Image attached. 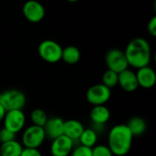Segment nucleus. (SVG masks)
<instances>
[{
  "label": "nucleus",
  "mask_w": 156,
  "mask_h": 156,
  "mask_svg": "<svg viewBox=\"0 0 156 156\" xmlns=\"http://www.w3.org/2000/svg\"><path fill=\"white\" fill-rule=\"evenodd\" d=\"M124 53L129 66L137 70L148 66L151 62V46L144 38H134L132 40L128 43Z\"/></svg>",
  "instance_id": "obj_1"
},
{
  "label": "nucleus",
  "mask_w": 156,
  "mask_h": 156,
  "mask_svg": "<svg viewBox=\"0 0 156 156\" xmlns=\"http://www.w3.org/2000/svg\"><path fill=\"white\" fill-rule=\"evenodd\" d=\"M133 136L126 124H117L108 134V147L115 156L126 155L133 144Z\"/></svg>",
  "instance_id": "obj_2"
},
{
  "label": "nucleus",
  "mask_w": 156,
  "mask_h": 156,
  "mask_svg": "<svg viewBox=\"0 0 156 156\" xmlns=\"http://www.w3.org/2000/svg\"><path fill=\"white\" fill-rule=\"evenodd\" d=\"M27 97L25 94L17 89H9L0 94V105L5 111L22 110L26 106Z\"/></svg>",
  "instance_id": "obj_3"
},
{
  "label": "nucleus",
  "mask_w": 156,
  "mask_h": 156,
  "mask_svg": "<svg viewBox=\"0 0 156 156\" xmlns=\"http://www.w3.org/2000/svg\"><path fill=\"white\" fill-rule=\"evenodd\" d=\"M62 47L52 40H45L38 45V54L48 63H56L61 60Z\"/></svg>",
  "instance_id": "obj_4"
},
{
  "label": "nucleus",
  "mask_w": 156,
  "mask_h": 156,
  "mask_svg": "<svg viewBox=\"0 0 156 156\" xmlns=\"http://www.w3.org/2000/svg\"><path fill=\"white\" fill-rule=\"evenodd\" d=\"M45 140L44 129L35 125L27 127L22 134V145L28 149H38Z\"/></svg>",
  "instance_id": "obj_5"
},
{
  "label": "nucleus",
  "mask_w": 156,
  "mask_h": 156,
  "mask_svg": "<svg viewBox=\"0 0 156 156\" xmlns=\"http://www.w3.org/2000/svg\"><path fill=\"white\" fill-rule=\"evenodd\" d=\"M105 62L108 70L113 71L117 74L122 73L129 67L124 51L119 49L110 50L105 56Z\"/></svg>",
  "instance_id": "obj_6"
},
{
  "label": "nucleus",
  "mask_w": 156,
  "mask_h": 156,
  "mask_svg": "<svg viewBox=\"0 0 156 156\" xmlns=\"http://www.w3.org/2000/svg\"><path fill=\"white\" fill-rule=\"evenodd\" d=\"M112 97V90L102 84H97L90 86L87 93L86 98L92 106L105 105Z\"/></svg>",
  "instance_id": "obj_7"
},
{
  "label": "nucleus",
  "mask_w": 156,
  "mask_h": 156,
  "mask_svg": "<svg viewBox=\"0 0 156 156\" xmlns=\"http://www.w3.org/2000/svg\"><path fill=\"white\" fill-rule=\"evenodd\" d=\"M3 121L4 128L16 134L24 129L26 124V116L22 110L6 111Z\"/></svg>",
  "instance_id": "obj_8"
},
{
  "label": "nucleus",
  "mask_w": 156,
  "mask_h": 156,
  "mask_svg": "<svg viewBox=\"0 0 156 156\" xmlns=\"http://www.w3.org/2000/svg\"><path fill=\"white\" fill-rule=\"evenodd\" d=\"M26 19L31 23L40 22L45 17V8L43 5L37 0L27 1L22 8Z\"/></svg>",
  "instance_id": "obj_9"
},
{
  "label": "nucleus",
  "mask_w": 156,
  "mask_h": 156,
  "mask_svg": "<svg viewBox=\"0 0 156 156\" xmlns=\"http://www.w3.org/2000/svg\"><path fill=\"white\" fill-rule=\"evenodd\" d=\"M74 146V142L65 135H62L52 141L50 145V154L52 156H69Z\"/></svg>",
  "instance_id": "obj_10"
},
{
  "label": "nucleus",
  "mask_w": 156,
  "mask_h": 156,
  "mask_svg": "<svg viewBox=\"0 0 156 156\" xmlns=\"http://www.w3.org/2000/svg\"><path fill=\"white\" fill-rule=\"evenodd\" d=\"M63 127L64 120L61 118L54 117L48 119L47 123L43 127L46 138L50 141H53L63 135Z\"/></svg>",
  "instance_id": "obj_11"
},
{
  "label": "nucleus",
  "mask_w": 156,
  "mask_h": 156,
  "mask_svg": "<svg viewBox=\"0 0 156 156\" xmlns=\"http://www.w3.org/2000/svg\"><path fill=\"white\" fill-rule=\"evenodd\" d=\"M118 85H120L122 89L125 92L132 93L136 91L139 87L136 74L130 69L122 71L118 74Z\"/></svg>",
  "instance_id": "obj_12"
},
{
  "label": "nucleus",
  "mask_w": 156,
  "mask_h": 156,
  "mask_svg": "<svg viewBox=\"0 0 156 156\" xmlns=\"http://www.w3.org/2000/svg\"><path fill=\"white\" fill-rule=\"evenodd\" d=\"M135 74L139 86L145 89H150L154 86L156 83V74L154 70L149 65L138 69L137 73Z\"/></svg>",
  "instance_id": "obj_13"
},
{
  "label": "nucleus",
  "mask_w": 156,
  "mask_h": 156,
  "mask_svg": "<svg viewBox=\"0 0 156 156\" xmlns=\"http://www.w3.org/2000/svg\"><path fill=\"white\" fill-rule=\"evenodd\" d=\"M90 117L93 125L105 126V124L110 120L111 112L105 105L93 106L90 110Z\"/></svg>",
  "instance_id": "obj_14"
},
{
  "label": "nucleus",
  "mask_w": 156,
  "mask_h": 156,
  "mask_svg": "<svg viewBox=\"0 0 156 156\" xmlns=\"http://www.w3.org/2000/svg\"><path fill=\"white\" fill-rule=\"evenodd\" d=\"M84 129L85 128L80 121L77 120H69L67 121H64L63 135L67 136L74 142L76 140H79Z\"/></svg>",
  "instance_id": "obj_15"
},
{
  "label": "nucleus",
  "mask_w": 156,
  "mask_h": 156,
  "mask_svg": "<svg viewBox=\"0 0 156 156\" xmlns=\"http://www.w3.org/2000/svg\"><path fill=\"white\" fill-rule=\"evenodd\" d=\"M126 126L128 127L129 131H131L133 137H138L143 135L147 128V124L145 120L142 117H138V116L131 118L127 122Z\"/></svg>",
  "instance_id": "obj_16"
},
{
  "label": "nucleus",
  "mask_w": 156,
  "mask_h": 156,
  "mask_svg": "<svg viewBox=\"0 0 156 156\" xmlns=\"http://www.w3.org/2000/svg\"><path fill=\"white\" fill-rule=\"evenodd\" d=\"M23 145L17 141H10L5 143H2L0 146L1 156H20L23 152Z\"/></svg>",
  "instance_id": "obj_17"
},
{
  "label": "nucleus",
  "mask_w": 156,
  "mask_h": 156,
  "mask_svg": "<svg viewBox=\"0 0 156 156\" xmlns=\"http://www.w3.org/2000/svg\"><path fill=\"white\" fill-rule=\"evenodd\" d=\"M80 59V51L75 46H67L62 49L61 60L68 64H75Z\"/></svg>",
  "instance_id": "obj_18"
},
{
  "label": "nucleus",
  "mask_w": 156,
  "mask_h": 156,
  "mask_svg": "<svg viewBox=\"0 0 156 156\" xmlns=\"http://www.w3.org/2000/svg\"><path fill=\"white\" fill-rule=\"evenodd\" d=\"M80 143L82 146L92 148L96 145L98 141V133L92 129H84L80 137L79 138Z\"/></svg>",
  "instance_id": "obj_19"
},
{
  "label": "nucleus",
  "mask_w": 156,
  "mask_h": 156,
  "mask_svg": "<svg viewBox=\"0 0 156 156\" xmlns=\"http://www.w3.org/2000/svg\"><path fill=\"white\" fill-rule=\"evenodd\" d=\"M48 119V118L47 113L41 108H36L30 114V120H31L33 125H35V126L43 128L45 126V124L47 123Z\"/></svg>",
  "instance_id": "obj_20"
},
{
  "label": "nucleus",
  "mask_w": 156,
  "mask_h": 156,
  "mask_svg": "<svg viewBox=\"0 0 156 156\" xmlns=\"http://www.w3.org/2000/svg\"><path fill=\"white\" fill-rule=\"evenodd\" d=\"M118 74H119L111 70L105 71L101 77V82H102L101 84L107 86L108 88L112 89V87L118 85Z\"/></svg>",
  "instance_id": "obj_21"
},
{
  "label": "nucleus",
  "mask_w": 156,
  "mask_h": 156,
  "mask_svg": "<svg viewBox=\"0 0 156 156\" xmlns=\"http://www.w3.org/2000/svg\"><path fill=\"white\" fill-rule=\"evenodd\" d=\"M92 156H113L112 151L107 145L99 144L91 148Z\"/></svg>",
  "instance_id": "obj_22"
},
{
  "label": "nucleus",
  "mask_w": 156,
  "mask_h": 156,
  "mask_svg": "<svg viewBox=\"0 0 156 156\" xmlns=\"http://www.w3.org/2000/svg\"><path fill=\"white\" fill-rule=\"evenodd\" d=\"M71 156H92L91 148L79 145L76 148H73L71 152Z\"/></svg>",
  "instance_id": "obj_23"
},
{
  "label": "nucleus",
  "mask_w": 156,
  "mask_h": 156,
  "mask_svg": "<svg viewBox=\"0 0 156 156\" xmlns=\"http://www.w3.org/2000/svg\"><path fill=\"white\" fill-rule=\"evenodd\" d=\"M16 139V134L11 132L10 131L6 130L5 128H3L0 130V143H5L10 141H14Z\"/></svg>",
  "instance_id": "obj_24"
},
{
  "label": "nucleus",
  "mask_w": 156,
  "mask_h": 156,
  "mask_svg": "<svg viewBox=\"0 0 156 156\" xmlns=\"http://www.w3.org/2000/svg\"><path fill=\"white\" fill-rule=\"evenodd\" d=\"M147 29H148V32H149L153 37H155L156 36V17H153L150 19V21L148 22Z\"/></svg>",
  "instance_id": "obj_25"
},
{
  "label": "nucleus",
  "mask_w": 156,
  "mask_h": 156,
  "mask_svg": "<svg viewBox=\"0 0 156 156\" xmlns=\"http://www.w3.org/2000/svg\"><path fill=\"white\" fill-rule=\"evenodd\" d=\"M20 156H42L38 149H28L24 148Z\"/></svg>",
  "instance_id": "obj_26"
},
{
  "label": "nucleus",
  "mask_w": 156,
  "mask_h": 156,
  "mask_svg": "<svg viewBox=\"0 0 156 156\" xmlns=\"http://www.w3.org/2000/svg\"><path fill=\"white\" fill-rule=\"evenodd\" d=\"M5 113H6L5 109L0 105V122L4 120V118H5Z\"/></svg>",
  "instance_id": "obj_27"
},
{
  "label": "nucleus",
  "mask_w": 156,
  "mask_h": 156,
  "mask_svg": "<svg viewBox=\"0 0 156 156\" xmlns=\"http://www.w3.org/2000/svg\"><path fill=\"white\" fill-rule=\"evenodd\" d=\"M67 1H69V2H72V3H73V2H77L78 0H67Z\"/></svg>",
  "instance_id": "obj_28"
},
{
  "label": "nucleus",
  "mask_w": 156,
  "mask_h": 156,
  "mask_svg": "<svg viewBox=\"0 0 156 156\" xmlns=\"http://www.w3.org/2000/svg\"><path fill=\"white\" fill-rule=\"evenodd\" d=\"M0 156H1V155H0Z\"/></svg>",
  "instance_id": "obj_29"
}]
</instances>
